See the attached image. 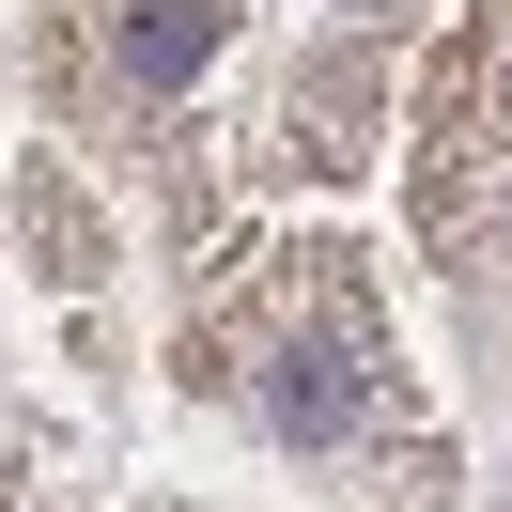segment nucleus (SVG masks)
I'll use <instances>...</instances> for the list:
<instances>
[{
  "instance_id": "1",
  "label": "nucleus",
  "mask_w": 512,
  "mask_h": 512,
  "mask_svg": "<svg viewBox=\"0 0 512 512\" xmlns=\"http://www.w3.org/2000/svg\"><path fill=\"white\" fill-rule=\"evenodd\" d=\"M202 47H218V0H125V78L140 94H171Z\"/></svg>"
}]
</instances>
